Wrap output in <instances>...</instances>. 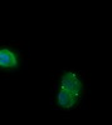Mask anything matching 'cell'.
Here are the masks:
<instances>
[{"label": "cell", "mask_w": 112, "mask_h": 125, "mask_svg": "<svg viewBox=\"0 0 112 125\" xmlns=\"http://www.w3.org/2000/svg\"><path fill=\"white\" fill-rule=\"evenodd\" d=\"M56 93L53 95V104L62 110H70L81 103L84 94V83L74 71H64L57 75Z\"/></svg>", "instance_id": "6da1fadb"}, {"label": "cell", "mask_w": 112, "mask_h": 125, "mask_svg": "<svg viewBox=\"0 0 112 125\" xmlns=\"http://www.w3.org/2000/svg\"><path fill=\"white\" fill-rule=\"evenodd\" d=\"M19 65V54L9 45L0 46V70H14Z\"/></svg>", "instance_id": "7a4b0ae2"}]
</instances>
